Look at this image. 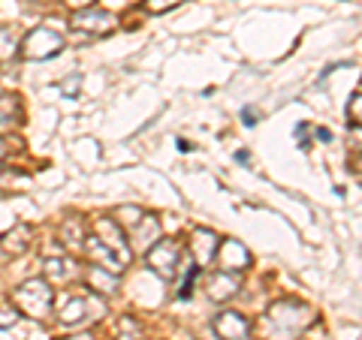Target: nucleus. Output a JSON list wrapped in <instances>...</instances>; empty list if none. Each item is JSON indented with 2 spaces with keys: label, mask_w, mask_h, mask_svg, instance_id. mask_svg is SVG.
<instances>
[{
  "label": "nucleus",
  "mask_w": 362,
  "mask_h": 340,
  "mask_svg": "<svg viewBox=\"0 0 362 340\" xmlns=\"http://www.w3.org/2000/svg\"><path fill=\"white\" fill-rule=\"evenodd\" d=\"M317 313L296 298H281L259 320V337L263 340H299L314 325Z\"/></svg>",
  "instance_id": "f257e3e1"
},
{
  "label": "nucleus",
  "mask_w": 362,
  "mask_h": 340,
  "mask_svg": "<svg viewBox=\"0 0 362 340\" xmlns=\"http://www.w3.org/2000/svg\"><path fill=\"white\" fill-rule=\"evenodd\" d=\"M13 304L18 308L21 316H30V320H42L49 316L54 308V292L45 280L30 277L25 280L18 289H13Z\"/></svg>",
  "instance_id": "f03ea898"
},
{
  "label": "nucleus",
  "mask_w": 362,
  "mask_h": 340,
  "mask_svg": "<svg viewBox=\"0 0 362 340\" xmlns=\"http://www.w3.org/2000/svg\"><path fill=\"white\" fill-rule=\"evenodd\" d=\"M181 259H185V247H181L175 238H157V241L148 247V253H145V262H148V268L160 280L178 277V271L185 268Z\"/></svg>",
  "instance_id": "7ed1b4c3"
},
{
  "label": "nucleus",
  "mask_w": 362,
  "mask_h": 340,
  "mask_svg": "<svg viewBox=\"0 0 362 340\" xmlns=\"http://www.w3.org/2000/svg\"><path fill=\"white\" fill-rule=\"evenodd\" d=\"M106 313V304L97 292H78V296H66L58 308V320L64 325H82V322H97Z\"/></svg>",
  "instance_id": "20e7f679"
},
{
  "label": "nucleus",
  "mask_w": 362,
  "mask_h": 340,
  "mask_svg": "<svg viewBox=\"0 0 362 340\" xmlns=\"http://www.w3.org/2000/svg\"><path fill=\"white\" fill-rule=\"evenodd\" d=\"M66 49V42L58 30L52 28H33L25 40L18 42V54L25 61H52Z\"/></svg>",
  "instance_id": "39448f33"
},
{
  "label": "nucleus",
  "mask_w": 362,
  "mask_h": 340,
  "mask_svg": "<svg viewBox=\"0 0 362 340\" xmlns=\"http://www.w3.org/2000/svg\"><path fill=\"white\" fill-rule=\"evenodd\" d=\"M94 235L121 259L124 265H130L133 253H130V244H127V232H124V226L115 223V217H100V220H94Z\"/></svg>",
  "instance_id": "423d86ee"
},
{
  "label": "nucleus",
  "mask_w": 362,
  "mask_h": 340,
  "mask_svg": "<svg viewBox=\"0 0 362 340\" xmlns=\"http://www.w3.org/2000/svg\"><path fill=\"white\" fill-rule=\"evenodd\" d=\"M70 28L78 33H88V37H103L115 28V16L103 13V9H94V6H85V9H73L70 16Z\"/></svg>",
  "instance_id": "0eeeda50"
},
{
  "label": "nucleus",
  "mask_w": 362,
  "mask_h": 340,
  "mask_svg": "<svg viewBox=\"0 0 362 340\" xmlns=\"http://www.w3.org/2000/svg\"><path fill=\"white\" fill-rule=\"evenodd\" d=\"M160 238V220L154 214H145L136 220L130 229H127V244H130V253H148V247Z\"/></svg>",
  "instance_id": "6e6552de"
},
{
  "label": "nucleus",
  "mask_w": 362,
  "mask_h": 340,
  "mask_svg": "<svg viewBox=\"0 0 362 340\" xmlns=\"http://www.w3.org/2000/svg\"><path fill=\"white\" fill-rule=\"evenodd\" d=\"M30 244H33V229L28 223H16L9 232L0 235V262L25 256L30 250Z\"/></svg>",
  "instance_id": "1a4fd4ad"
},
{
  "label": "nucleus",
  "mask_w": 362,
  "mask_h": 340,
  "mask_svg": "<svg viewBox=\"0 0 362 340\" xmlns=\"http://www.w3.org/2000/svg\"><path fill=\"white\" fill-rule=\"evenodd\" d=\"M214 259H218L221 271H235V274L251 265V253H247V247L242 241H235V238H226V241H221Z\"/></svg>",
  "instance_id": "9d476101"
},
{
  "label": "nucleus",
  "mask_w": 362,
  "mask_h": 340,
  "mask_svg": "<svg viewBox=\"0 0 362 340\" xmlns=\"http://www.w3.org/2000/svg\"><path fill=\"white\" fill-rule=\"evenodd\" d=\"M211 328H214V334H218L221 340H247V334H251V322H247L242 313H235V310L218 313L211 320Z\"/></svg>",
  "instance_id": "9b49d317"
},
{
  "label": "nucleus",
  "mask_w": 362,
  "mask_h": 340,
  "mask_svg": "<svg viewBox=\"0 0 362 340\" xmlns=\"http://www.w3.org/2000/svg\"><path fill=\"white\" fill-rule=\"evenodd\" d=\"M239 289H242V280H239V274H235V271H218V274H211V277L206 280V296H209V301H214V304L230 301Z\"/></svg>",
  "instance_id": "f8f14e48"
},
{
  "label": "nucleus",
  "mask_w": 362,
  "mask_h": 340,
  "mask_svg": "<svg viewBox=\"0 0 362 340\" xmlns=\"http://www.w3.org/2000/svg\"><path fill=\"white\" fill-rule=\"evenodd\" d=\"M218 235H214L211 229H194V235H190V241H187V250L190 256H194V262L197 268H206L214 253H218Z\"/></svg>",
  "instance_id": "ddd939ff"
},
{
  "label": "nucleus",
  "mask_w": 362,
  "mask_h": 340,
  "mask_svg": "<svg viewBox=\"0 0 362 340\" xmlns=\"http://www.w3.org/2000/svg\"><path fill=\"white\" fill-rule=\"evenodd\" d=\"M82 280H85V289L97 292V296H115L121 286V274H115L109 268H100V265H88Z\"/></svg>",
  "instance_id": "4468645a"
},
{
  "label": "nucleus",
  "mask_w": 362,
  "mask_h": 340,
  "mask_svg": "<svg viewBox=\"0 0 362 340\" xmlns=\"http://www.w3.org/2000/svg\"><path fill=\"white\" fill-rule=\"evenodd\" d=\"M82 250H85V256L90 259V265L109 268V271H115V274H121V271L127 268V265H124V262H121V259H118L115 253L109 250V247H106L103 241H100L97 235H85V244H82Z\"/></svg>",
  "instance_id": "2eb2a0df"
},
{
  "label": "nucleus",
  "mask_w": 362,
  "mask_h": 340,
  "mask_svg": "<svg viewBox=\"0 0 362 340\" xmlns=\"http://www.w3.org/2000/svg\"><path fill=\"white\" fill-rule=\"evenodd\" d=\"M45 277H49L52 283H61V286H66V283H73L78 277V265L73 262V259L49 256V259H45Z\"/></svg>",
  "instance_id": "dca6fc26"
},
{
  "label": "nucleus",
  "mask_w": 362,
  "mask_h": 340,
  "mask_svg": "<svg viewBox=\"0 0 362 340\" xmlns=\"http://www.w3.org/2000/svg\"><path fill=\"white\" fill-rule=\"evenodd\" d=\"M61 241H66L70 247H82L85 244V220L82 217H70L61 226Z\"/></svg>",
  "instance_id": "f3484780"
},
{
  "label": "nucleus",
  "mask_w": 362,
  "mask_h": 340,
  "mask_svg": "<svg viewBox=\"0 0 362 340\" xmlns=\"http://www.w3.org/2000/svg\"><path fill=\"white\" fill-rule=\"evenodd\" d=\"M18 42L21 40L16 37L13 28H0V63L16 58V54H18Z\"/></svg>",
  "instance_id": "a211bd4d"
},
{
  "label": "nucleus",
  "mask_w": 362,
  "mask_h": 340,
  "mask_svg": "<svg viewBox=\"0 0 362 340\" xmlns=\"http://www.w3.org/2000/svg\"><path fill=\"white\" fill-rule=\"evenodd\" d=\"M142 337V325L133 316H121L118 322V340H139Z\"/></svg>",
  "instance_id": "6ab92c4d"
},
{
  "label": "nucleus",
  "mask_w": 362,
  "mask_h": 340,
  "mask_svg": "<svg viewBox=\"0 0 362 340\" xmlns=\"http://www.w3.org/2000/svg\"><path fill=\"white\" fill-rule=\"evenodd\" d=\"M9 103H13V97H6V94H0V133L9 130L16 123V115L9 111Z\"/></svg>",
  "instance_id": "aec40b11"
},
{
  "label": "nucleus",
  "mask_w": 362,
  "mask_h": 340,
  "mask_svg": "<svg viewBox=\"0 0 362 340\" xmlns=\"http://www.w3.org/2000/svg\"><path fill=\"white\" fill-rule=\"evenodd\" d=\"M139 217H142V208H118V211H115V223H118V226H127V229H130V226L139 220Z\"/></svg>",
  "instance_id": "412c9836"
},
{
  "label": "nucleus",
  "mask_w": 362,
  "mask_h": 340,
  "mask_svg": "<svg viewBox=\"0 0 362 340\" xmlns=\"http://www.w3.org/2000/svg\"><path fill=\"white\" fill-rule=\"evenodd\" d=\"M199 271L202 268L187 265V277H185V283H181V289H178V298H190V292H194V280L199 277Z\"/></svg>",
  "instance_id": "4be33fe9"
},
{
  "label": "nucleus",
  "mask_w": 362,
  "mask_h": 340,
  "mask_svg": "<svg viewBox=\"0 0 362 340\" xmlns=\"http://www.w3.org/2000/svg\"><path fill=\"white\" fill-rule=\"evenodd\" d=\"M181 4H185V0H145V9H148V13H169V9H175Z\"/></svg>",
  "instance_id": "5701e85b"
},
{
  "label": "nucleus",
  "mask_w": 362,
  "mask_h": 340,
  "mask_svg": "<svg viewBox=\"0 0 362 340\" xmlns=\"http://www.w3.org/2000/svg\"><path fill=\"white\" fill-rule=\"evenodd\" d=\"M78 85H82V75H78V73H73L70 78H64V82H61V94L64 97H78Z\"/></svg>",
  "instance_id": "b1692460"
},
{
  "label": "nucleus",
  "mask_w": 362,
  "mask_h": 340,
  "mask_svg": "<svg viewBox=\"0 0 362 340\" xmlns=\"http://www.w3.org/2000/svg\"><path fill=\"white\" fill-rule=\"evenodd\" d=\"M347 118L354 127H359V94H354V106H347Z\"/></svg>",
  "instance_id": "393cba45"
},
{
  "label": "nucleus",
  "mask_w": 362,
  "mask_h": 340,
  "mask_svg": "<svg viewBox=\"0 0 362 340\" xmlns=\"http://www.w3.org/2000/svg\"><path fill=\"white\" fill-rule=\"evenodd\" d=\"M18 322V313L13 310H0V328H9V325H16Z\"/></svg>",
  "instance_id": "a878e982"
},
{
  "label": "nucleus",
  "mask_w": 362,
  "mask_h": 340,
  "mask_svg": "<svg viewBox=\"0 0 362 340\" xmlns=\"http://www.w3.org/2000/svg\"><path fill=\"white\" fill-rule=\"evenodd\" d=\"M242 118H245V127H254V123L259 121V111H251V109H245V111H242Z\"/></svg>",
  "instance_id": "bb28decb"
},
{
  "label": "nucleus",
  "mask_w": 362,
  "mask_h": 340,
  "mask_svg": "<svg viewBox=\"0 0 362 340\" xmlns=\"http://www.w3.org/2000/svg\"><path fill=\"white\" fill-rule=\"evenodd\" d=\"M70 9H85V6H94V0H64Z\"/></svg>",
  "instance_id": "cd10ccee"
},
{
  "label": "nucleus",
  "mask_w": 362,
  "mask_h": 340,
  "mask_svg": "<svg viewBox=\"0 0 362 340\" xmlns=\"http://www.w3.org/2000/svg\"><path fill=\"white\" fill-rule=\"evenodd\" d=\"M314 135H317L320 142H332V133L326 130V127H317V130H314Z\"/></svg>",
  "instance_id": "c85d7f7f"
},
{
  "label": "nucleus",
  "mask_w": 362,
  "mask_h": 340,
  "mask_svg": "<svg viewBox=\"0 0 362 340\" xmlns=\"http://www.w3.org/2000/svg\"><path fill=\"white\" fill-rule=\"evenodd\" d=\"M305 130H308V123H299V127H296V135H302ZM302 148L308 151V148H311V142H308V139H302Z\"/></svg>",
  "instance_id": "c756f323"
},
{
  "label": "nucleus",
  "mask_w": 362,
  "mask_h": 340,
  "mask_svg": "<svg viewBox=\"0 0 362 340\" xmlns=\"http://www.w3.org/2000/svg\"><path fill=\"white\" fill-rule=\"evenodd\" d=\"M9 148H13V145H9L6 139H0V160H6L9 157Z\"/></svg>",
  "instance_id": "7c9ffc66"
},
{
  "label": "nucleus",
  "mask_w": 362,
  "mask_h": 340,
  "mask_svg": "<svg viewBox=\"0 0 362 340\" xmlns=\"http://www.w3.org/2000/svg\"><path fill=\"white\" fill-rule=\"evenodd\" d=\"M190 148H194V145H190V142H185V139H178V151H185V154H187Z\"/></svg>",
  "instance_id": "2f4dec72"
},
{
  "label": "nucleus",
  "mask_w": 362,
  "mask_h": 340,
  "mask_svg": "<svg viewBox=\"0 0 362 340\" xmlns=\"http://www.w3.org/2000/svg\"><path fill=\"white\" fill-rule=\"evenodd\" d=\"M64 340H94L90 334H76V337H64Z\"/></svg>",
  "instance_id": "473e14b6"
},
{
  "label": "nucleus",
  "mask_w": 362,
  "mask_h": 340,
  "mask_svg": "<svg viewBox=\"0 0 362 340\" xmlns=\"http://www.w3.org/2000/svg\"><path fill=\"white\" fill-rule=\"evenodd\" d=\"M30 4H52V0H30Z\"/></svg>",
  "instance_id": "72a5a7b5"
}]
</instances>
